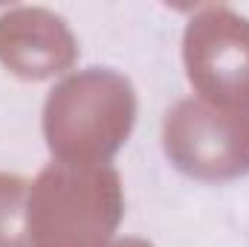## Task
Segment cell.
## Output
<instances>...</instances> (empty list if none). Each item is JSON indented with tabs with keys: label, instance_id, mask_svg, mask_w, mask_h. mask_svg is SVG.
Here are the masks:
<instances>
[{
	"label": "cell",
	"instance_id": "7",
	"mask_svg": "<svg viewBox=\"0 0 249 247\" xmlns=\"http://www.w3.org/2000/svg\"><path fill=\"white\" fill-rule=\"evenodd\" d=\"M107 247H154V245H148L142 239H119V242H110Z\"/></svg>",
	"mask_w": 249,
	"mask_h": 247
},
{
	"label": "cell",
	"instance_id": "6",
	"mask_svg": "<svg viewBox=\"0 0 249 247\" xmlns=\"http://www.w3.org/2000/svg\"><path fill=\"white\" fill-rule=\"evenodd\" d=\"M29 184L20 175L0 172V247H29L26 236V201Z\"/></svg>",
	"mask_w": 249,
	"mask_h": 247
},
{
	"label": "cell",
	"instance_id": "5",
	"mask_svg": "<svg viewBox=\"0 0 249 247\" xmlns=\"http://www.w3.org/2000/svg\"><path fill=\"white\" fill-rule=\"evenodd\" d=\"M78 59V41L55 12L15 6L0 12V64L26 82L67 73Z\"/></svg>",
	"mask_w": 249,
	"mask_h": 247
},
{
	"label": "cell",
	"instance_id": "3",
	"mask_svg": "<svg viewBox=\"0 0 249 247\" xmlns=\"http://www.w3.org/2000/svg\"><path fill=\"white\" fill-rule=\"evenodd\" d=\"M162 145L168 160L194 181L244 178L249 175V111L183 99L165 114Z\"/></svg>",
	"mask_w": 249,
	"mask_h": 247
},
{
	"label": "cell",
	"instance_id": "4",
	"mask_svg": "<svg viewBox=\"0 0 249 247\" xmlns=\"http://www.w3.org/2000/svg\"><path fill=\"white\" fill-rule=\"evenodd\" d=\"M183 62L191 87L217 108L249 111V21L229 6H206L186 26Z\"/></svg>",
	"mask_w": 249,
	"mask_h": 247
},
{
	"label": "cell",
	"instance_id": "2",
	"mask_svg": "<svg viewBox=\"0 0 249 247\" xmlns=\"http://www.w3.org/2000/svg\"><path fill=\"white\" fill-rule=\"evenodd\" d=\"M122 212L124 195L116 169L50 163L29 184V247H107Z\"/></svg>",
	"mask_w": 249,
	"mask_h": 247
},
{
	"label": "cell",
	"instance_id": "1",
	"mask_svg": "<svg viewBox=\"0 0 249 247\" xmlns=\"http://www.w3.org/2000/svg\"><path fill=\"white\" fill-rule=\"evenodd\" d=\"M136 123V93L122 73L107 67L61 79L44 102V137L67 166H107Z\"/></svg>",
	"mask_w": 249,
	"mask_h": 247
}]
</instances>
